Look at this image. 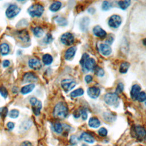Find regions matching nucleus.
Masks as SVG:
<instances>
[{
    "mask_svg": "<svg viewBox=\"0 0 146 146\" xmlns=\"http://www.w3.org/2000/svg\"><path fill=\"white\" fill-rule=\"evenodd\" d=\"M61 42L66 46H71L74 42V35L70 33H66L60 37Z\"/></svg>",
    "mask_w": 146,
    "mask_h": 146,
    "instance_id": "obj_9",
    "label": "nucleus"
},
{
    "mask_svg": "<svg viewBox=\"0 0 146 146\" xmlns=\"http://www.w3.org/2000/svg\"><path fill=\"white\" fill-rule=\"evenodd\" d=\"M83 66L87 71H94L95 67L96 66V62L93 58H88L85 60Z\"/></svg>",
    "mask_w": 146,
    "mask_h": 146,
    "instance_id": "obj_11",
    "label": "nucleus"
},
{
    "mask_svg": "<svg viewBox=\"0 0 146 146\" xmlns=\"http://www.w3.org/2000/svg\"><path fill=\"white\" fill-rule=\"evenodd\" d=\"M29 66L31 68L34 70H40L42 67V64L40 60L35 58L31 59L29 60Z\"/></svg>",
    "mask_w": 146,
    "mask_h": 146,
    "instance_id": "obj_14",
    "label": "nucleus"
},
{
    "mask_svg": "<svg viewBox=\"0 0 146 146\" xmlns=\"http://www.w3.org/2000/svg\"><path fill=\"white\" fill-rule=\"evenodd\" d=\"M21 11L19 7L16 5H10L6 11V15L9 18H12L17 15Z\"/></svg>",
    "mask_w": 146,
    "mask_h": 146,
    "instance_id": "obj_6",
    "label": "nucleus"
},
{
    "mask_svg": "<svg viewBox=\"0 0 146 146\" xmlns=\"http://www.w3.org/2000/svg\"><path fill=\"white\" fill-rule=\"evenodd\" d=\"M68 113V108L63 102H59L56 104L53 110L54 117L60 120L65 119L67 116Z\"/></svg>",
    "mask_w": 146,
    "mask_h": 146,
    "instance_id": "obj_1",
    "label": "nucleus"
},
{
    "mask_svg": "<svg viewBox=\"0 0 146 146\" xmlns=\"http://www.w3.org/2000/svg\"><path fill=\"white\" fill-rule=\"evenodd\" d=\"M108 25L113 29H116L120 26L121 23V18L118 15H113L108 19Z\"/></svg>",
    "mask_w": 146,
    "mask_h": 146,
    "instance_id": "obj_8",
    "label": "nucleus"
},
{
    "mask_svg": "<svg viewBox=\"0 0 146 146\" xmlns=\"http://www.w3.org/2000/svg\"><path fill=\"white\" fill-rule=\"evenodd\" d=\"M33 33L35 35V36L38 38L42 36L43 35V33H44L43 29L40 27H38V26L34 27L33 29Z\"/></svg>",
    "mask_w": 146,
    "mask_h": 146,
    "instance_id": "obj_27",
    "label": "nucleus"
},
{
    "mask_svg": "<svg viewBox=\"0 0 146 146\" xmlns=\"http://www.w3.org/2000/svg\"><path fill=\"white\" fill-rule=\"evenodd\" d=\"M80 115H82V117L83 120H85L87 119L88 115H87V112L85 110H80Z\"/></svg>",
    "mask_w": 146,
    "mask_h": 146,
    "instance_id": "obj_41",
    "label": "nucleus"
},
{
    "mask_svg": "<svg viewBox=\"0 0 146 146\" xmlns=\"http://www.w3.org/2000/svg\"><path fill=\"white\" fill-rule=\"evenodd\" d=\"M20 146H32V144L29 141H25L21 144Z\"/></svg>",
    "mask_w": 146,
    "mask_h": 146,
    "instance_id": "obj_44",
    "label": "nucleus"
},
{
    "mask_svg": "<svg viewBox=\"0 0 146 146\" xmlns=\"http://www.w3.org/2000/svg\"><path fill=\"white\" fill-rule=\"evenodd\" d=\"M145 105H146V100H145Z\"/></svg>",
    "mask_w": 146,
    "mask_h": 146,
    "instance_id": "obj_50",
    "label": "nucleus"
},
{
    "mask_svg": "<svg viewBox=\"0 0 146 146\" xmlns=\"http://www.w3.org/2000/svg\"><path fill=\"white\" fill-rule=\"evenodd\" d=\"M140 90L141 87L138 84H135L132 87L131 90V96L133 100H135L137 99V98L140 92Z\"/></svg>",
    "mask_w": 146,
    "mask_h": 146,
    "instance_id": "obj_16",
    "label": "nucleus"
},
{
    "mask_svg": "<svg viewBox=\"0 0 146 146\" xmlns=\"http://www.w3.org/2000/svg\"><path fill=\"white\" fill-rule=\"evenodd\" d=\"M73 115L74 116V117L75 118H78L80 117V111H75L74 113H73Z\"/></svg>",
    "mask_w": 146,
    "mask_h": 146,
    "instance_id": "obj_47",
    "label": "nucleus"
},
{
    "mask_svg": "<svg viewBox=\"0 0 146 146\" xmlns=\"http://www.w3.org/2000/svg\"><path fill=\"white\" fill-rule=\"evenodd\" d=\"M131 3V1H120L118 2L119 7L122 10H125Z\"/></svg>",
    "mask_w": 146,
    "mask_h": 146,
    "instance_id": "obj_29",
    "label": "nucleus"
},
{
    "mask_svg": "<svg viewBox=\"0 0 146 146\" xmlns=\"http://www.w3.org/2000/svg\"><path fill=\"white\" fill-rule=\"evenodd\" d=\"M14 126H15V124L13 122H9L7 124V128L9 130H12L14 128Z\"/></svg>",
    "mask_w": 146,
    "mask_h": 146,
    "instance_id": "obj_43",
    "label": "nucleus"
},
{
    "mask_svg": "<svg viewBox=\"0 0 146 146\" xmlns=\"http://www.w3.org/2000/svg\"><path fill=\"white\" fill-rule=\"evenodd\" d=\"M80 139L83 140L85 142L90 143V144L94 143V141H95L94 137L91 135H90L87 132H83L80 135Z\"/></svg>",
    "mask_w": 146,
    "mask_h": 146,
    "instance_id": "obj_18",
    "label": "nucleus"
},
{
    "mask_svg": "<svg viewBox=\"0 0 146 146\" xmlns=\"http://www.w3.org/2000/svg\"><path fill=\"white\" fill-rule=\"evenodd\" d=\"M93 33L97 37L103 39L107 36V33L100 26H96L93 29Z\"/></svg>",
    "mask_w": 146,
    "mask_h": 146,
    "instance_id": "obj_12",
    "label": "nucleus"
},
{
    "mask_svg": "<svg viewBox=\"0 0 146 146\" xmlns=\"http://www.w3.org/2000/svg\"><path fill=\"white\" fill-rule=\"evenodd\" d=\"M37 80L36 76L33 72H27L23 77L24 83H32Z\"/></svg>",
    "mask_w": 146,
    "mask_h": 146,
    "instance_id": "obj_15",
    "label": "nucleus"
},
{
    "mask_svg": "<svg viewBox=\"0 0 146 146\" xmlns=\"http://www.w3.org/2000/svg\"><path fill=\"white\" fill-rule=\"evenodd\" d=\"M56 22H57V23H58L59 25H60V26H65V25H66L67 24V21H66L64 18H61V17L58 18L56 19Z\"/></svg>",
    "mask_w": 146,
    "mask_h": 146,
    "instance_id": "obj_38",
    "label": "nucleus"
},
{
    "mask_svg": "<svg viewBox=\"0 0 146 146\" xmlns=\"http://www.w3.org/2000/svg\"><path fill=\"white\" fill-rule=\"evenodd\" d=\"M53 60L52 56L48 54H46L42 56V61L46 65L50 64Z\"/></svg>",
    "mask_w": 146,
    "mask_h": 146,
    "instance_id": "obj_26",
    "label": "nucleus"
},
{
    "mask_svg": "<svg viewBox=\"0 0 146 146\" xmlns=\"http://www.w3.org/2000/svg\"><path fill=\"white\" fill-rule=\"evenodd\" d=\"M124 89V85L122 83H119L116 88V94H120L121 93Z\"/></svg>",
    "mask_w": 146,
    "mask_h": 146,
    "instance_id": "obj_40",
    "label": "nucleus"
},
{
    "mask_svg": "<svg viewBox=\"0 0 146 146\" xmlns=\"http://www.w3.org/2000/svg\"><path fill=\"white\" fill-rule=\"evenodd\" d=\"M132 135L139 141H144L146 139V130L140 125H135L132 128Z\"/></svg>",
    "mask_w": 146,
    "mask_h": 146,
    "instance_id": "obj_2",
    "label": "nucleus"
},
{
    "mask_svg": "<svg viewBox=\"0 0 146 146\" xmlns=\"http://www.w3.org/2000/svg\"><path fill=\"white\" fill-rule=\"evenodd\" d=\"M70 142L71 145H76L78 142V138L75 135H72L70 137Z\"/></svg>",
    "mask_w": 146,
    "mask_h": 146,
    "instance_id": "obj_39",
    "label": "nucleus"
},
{
    "mask_svg": "<svg viewBox=\"0 0 146 146\" xmlns=\"http://www.w3.org/2000/svg\"><path fill=\"white\" fill-rule=\"evenodd\" d=\"M8 113V110L6 107H2L0 108V116L5 117Z\"/></svg>",
    "mask_w": 146,
    "mask_h": 146,
    "instance_id": "obj_36",
    "label": "nucleus"
},
{
    "mask_svg": "<svg viewBox=\"0 0 146 146\" xmlns=\"http://www.w3.org/2000/svg\"><path fill=\"white\" fill-rule=\"evenodd\" d=\"M99 51L101 54L104 56H108L112 52V49L111 47L105 43H102L99 45Z\"/></svg>",
    "mask_w": 146,
    "mask_h": 146,
    "instance_id": "obj_13",
    "label": "nucleus"
},
{
    "mask_svg": "<svg viewBox=\"0 0 146 146\" xmlns=\"http://www.w3.org/2000/svg\"><path fill=\"white\" fill-rule=\"evenodd\" d=\"M104 100L106 103L110 106H116L119 104V97L115 93H107L105 95Z\"/></svg>",
    "mask_w": 146,
    "mask_h": 146,
    "instance_id": "obj_4",
    "label": "nucleus"
},
{
    "mask_svg": "<svg viewBox=\"0 0 146 146\" xmlns=\"http://www.w3.org/2000/svg\"><path fill=\"white\" fill-rule=\"evenodd\" d=\"M100 94V90L99 88L96 87H91L87 89V94L88 95L92 98L96 99L99 97Z\"/></svg>",
    "mask_w": 146,
    "mask_h": 146,
    "instance_id": "obj_10",
    "label": "nucleus"
},
{
    "mask_svg": "<svg viewBox=\"0 0 146 146\" xmlns=\"http://www.w3.org/2000/svg\"><path fill=\"white\" fill-rule=\"evenodd\" d=\"M76 86V82L71 79H66L61 82V86L65 92H68L72 90Z\"/></svg>",
    "mask_w": 146,
    "mask_h": 146,
    "instance_id": "obj_7",
    "label": "nucleus"
},
{
    "mask_svg": "<svg viewBox=\"0 0 146 146\" xmlns=\"http://www.w3.org/2000/svg\"><path fill=\"white\" fill-rule=\"evenodd\" d=\"M62 6V3L59 1L54 2L50 6V10L53 12L58 11Z\"/></svg>",
    "mask_w": 146,
    "mask_h": 146,
    "instance_id": "obj_23",
    "label": "nucleus"
},
{
    "mask_svg": "<svg viewBox=\"0 0 146 146\" xmlns=\"http://www.w3.org/2000/svg\"><path fill=\"white\" fill-rule=\"evenodd\" d=\"M54 129L56 133H60L63 131L62 125L59 123H55L54 125Z\"/></svg>",
    "mask_w": 146,
    "mask_h": 146,
    "instance_id": "obj_30",
    "label": "nucleus"
},
{
    "mask_svg": "<svg viewBox=\"0 0 146 146\" xmlns=\"http://www.w3.org/2000/svg\"><path fill=\"white\" fill-rule=\"evenodd\" d=\"M18 37L22 41H24V42H29L30 40V37L28 33L25 30H22V31L19 33Z\"/></svg>",
    "mask_w": 146,
    "mask_h": 146,
    "instance_id": "obj_22",
    "label": "nucleus"
},
{
    "mask_svg": "<svg viewBox=\"0 0 146 146\" xmlns=\"http://www.w3.org/2000/svg\"><path fill=\"white\" fill-rule=\"evenodd\" d=\"M19 111L15 109L12 110H11L9 112V116L11 118H13V119H15L17 117H18L19 116Z\"/></svg>",
    "mask_w": 146,
    "mask_h": 146,
    "instance_id": "obj_31",
    "label": "nucleus"
},
{
    "mask_svg": "<svg viewBox=\"0 0 146 146\" xmlns=\"http://www.w3.org/2000/svg\"><path fill=\"white\" fill-rule=\"evenodd\" d=\"M30 103L32 107L33 112L35 115H39L42 108V103L36 98L33 97L30 99Z\"/></svg>",
    "mask_w": 146,
    "mask_h": 146,
    "instance_id": "obj_5",
    "label": "nucleus"
},
{
    "mask_svg": "<svg viewBox=\"0 0 146 146\" xmlns=\"http://www.w3.org/2000/svg\"><path fill=\"white\" fill-rule=\"evenodd\" d=\"M129 66L130 64L127 62H124L121 63L119 68L120 72L121 74H125L127 72Z\"/></svg>",
    "mask_w": 146,
    "mask_h": 146,
    "instance_id": "obj_24",
    "label": "nucleus"
},
{
    "mask_svg": "<svg viewBox=\"0 0 146 146\" xmlns=\"http://www.w3.org/2000/svg\"><path fill=\"white\" fill-rule=\"evenodd\" d=\"M0 94L1 95V96L2 97H3L4 98H6L7 95H8V92L7 90H6V88L3 87V86H1L0 87Z\"/></svg>",
    "mask_w": 146,
    "mask_h": 146,
    "instance_id": "obj_34",
    "label": "nucleus"
},
{
    "mask_svg": "<svg viewBox=\"0 0 146 146\" xmlns=\"http://www.w3.org/2000/svg\"><path fill=\"white\" fill-rule=\"evenodd\" d=\"M45 40H46V42H47V43L51 42L52 40V36H51V35L50 34H47V36H46Z\"/></svg>",
    "mask_w": 146,
    "mask_h": 146,
    "instance_id": "obj_46",
    "label": "nucleus"
},
{
    "mask_svg": "<svg viewBox=\"0 0 146 146\" xmlns=\"http://www.w3.org/2000/svg\"><path fill=\"white\" fill-rule=\"evenodd\" d=\"M138 101L140 102H145L146 100V93L145 92H140V94H139L137 99Z\"/></svg>",
    "mask_w": 146,
    "mask_h": 146,
    "instance_id": "obj_33",
    "label": "nucleus"
},
{
    "mask_svg": "<svg viewBox=\"0 0 146 146\" xmlns=\"http://www.w3.org/2000/svg\"><path fill=\"white\" fill-rule=\"evenodd\" d=\"M84 80L87 83H90L92 80V76L90 75H87L85 76Z\"/></svg>",
    "mask_w": 146,
    "mask_h": 146,
    "instance_id": "obj_42",
    "label": "nucleus"
},
{
    "mask_svg": "<svg viewBox=\"0 0 146 146\" xmlns=\"http://www.w3.org/2000/svg\"><path fill=\"white\" fill-rule=\"evenodd\" d=\"M90 23V19L87 17L83 18L80 23V29L83 31H85L87 29Z\"/></svg>",
    "mask_w": 146,
    "mask_h": 146,
    "instance_id": "obj_25",
    "label": "nucleus"
},
{
    "mask_svg": "<svg viewBox=\"0 0 146 146\" xmlns=\"http://www.w3.org/2000/svg\"><path fill=\"white\" fill-rule=\"evenodd\" d=\"M107 133H108V131H107V130L104 127L100 128L99 129V131H98V133L101 136H107Z\"/></svg>",
    "mask_w": 146,
    "mask_h": 146,
    "instance_id": "obj_37",
    "label": "nucleus"
},
{
    "mask_svg": "<svg viewBox=\"0 0 146 146\" xmlns=\"http://www.w3.org/2000/svg\"><path fill=\"white\" fill-rule=\"evenodd\" d=\"M76 51V47H71L67 50L65 52L64 58L66 60H70L75 55Z\"/></svg>",
    "mask_w": 146,
    "mask_h": 146,
    "instance_id": "obj_17",
    "label": "nucleus"
},
{
    "mask_svg": "<svg viewBox=\"0 0 146 146\" xmlns=\"http://www.w3.org/2000/svg\"><path fill=\"white\" fill-rule=\"evenodd\" d=\"M110 7H111V5L109 2L106 1H104L103 2L102 5V8L103 10H104V11L108 10L110 9Z\"/></svg>",
    "mask_w": 146,
    "mask_h": 146,
    "instance_id": "obj_35",
    "label": "nucleus"
},
{
    "mask_svg": "<svg viewBox=\"0 0 146 146\" xmlns=\"http://www.w3.org/2000/svg\"><path fill=\"white\" fill-rule=\"evenodd\" d=\"M95 146H101V145H95Z\"/></svg>",
    "mask_w": 146,
    "mask_h": 146,
    "instance_id": "obj_51",
    "label": "nucleus"
},
{
    "mask_svg": "<svg viewBox=\"0 0 146 146\" xmlns=\"http://www.w3.org/2000/svg\"><path fill=\"white\" fill-rule=\"evenodd\" d=\"M94 71L95 74L98 76H103L104 74V70L102 68H100L97 66L95 67Z\"/></svg>",
    "mask_w": 146,
    "mask_h": 146,
    "instance_id": "obj_32",
    "label": "nucleus"
},
{
    "mask_svg": "<svg viewBox=\"0 0 146 146\" xmlns=\"http://www.w3.org/2000/svg\"><path fill=\"white\" fill-rule=\"evenodd\" d=\"M34 87H35V84L34 83H31L26 86H25L21 88V93L23 95L27 94L31 92L33 90Z\"/></svg>",
    "mask_w": 146,
    "mask_h": 146,
    "instance_id": "obj_20",
    "label": "nucleus"
},
{
    "mask_svg": "<svg viewBox=\"0 0 146 146\" xmlns=\"http://www.w3.org/2000/svg\"><path fill=\"white\" fill-rule=\"evenodd\" d=\"M10 62L8 60H5L2 62V65L3 67H7L10 65Z\"/></svg>",
    "mask_w": 146,
    "mask_h": 146,
    "instance_id": "obj_45",
    "label": "nucleus"
},
{
    "mask_svg": "<svg viewBox=\"0 0 146 146\" xmlns=\"http://www.w3.org/2000/svg\"><path fill=\"white\" fill-rule=\"evenodd\" d=\"M143 44H144V45L146 46V39H144L143 40Z\"/></svg>",
    "mask_w": 146,
    "mask_h": 146,
    "instance_id": "obj_49",
    "label": "nucleus"
},
{
    "mask_svg": "<svg viewBox=\"0 0 146 146\" xmlns=\"http://www.w3.org/2000/svg\"><path fill=\"white\" fill-rule=\"evenodd\" d=\"M88 125L91 128H97L100 125V122L98 118L95 117H92L89 119Z\"/></svg>",
    "mask_w": 146,
    "mask_h": 146,
    "instance_id": "obj_19",
    "label": "nucleus"
},
{
    "mask_svg": "<svg viewBox=\"0 0 146 146\" xmlns=\"http://www.w3.org/2000/svg\"><path fill=\"white\" fill-rule=\"evenodd\" d=\"M44 11V7L42 5L36 3L31 5L28 9V13L33 17H40Z\"/></svg>",
    "mask_w": 146,
    "mask_h": 146,
    "instance_id": "obj_3",
    "label": "nucleus"
},
{
    "mask_svg": "<svg viewBox=\"0 0 146 146\" xmlns=\"http://www.w3.org/2000/svg\"><path fill=\"white\" fill-rule=\"evenodd\" d=\"M113 40V38L112 36H110V37H109V38L107 39L106 42H107V43H108V44H111L112 43Z\"/></svg>",
    "mask_w": 146,
    "mask_h": 146,
    "instance_id": "obj_48",
    "label": "nucleus"
},
{
    "mask_svg": "<svg viewBox=\"0 0 146 146\" xmlns=\"http://www.w3.org/2000/svg\"><path fill=\"white\" fill-rule=\"evenodd\" d=\"M84 94V91L82 88H78L75 90H74V91H72V92H71L70 94V96L72 98H76L78 96H80L82 95H83Z\"/></svg>",
    "mask_w": 146,
    "mask_h": 146,
    "instance_id": "obj_28",
    "label": "nucleus"
},
{
    "mask_svg": "<svg viewBox=\"0 0 146 146\" xmlns=\"http://www.w3.org/2000/svg\"><path fill=\"white\" fill-rule=\"evenodd\" d=\"M9 46L5 43H3L0 45V54L2 55H6L9 53Z\"/></svg>",
    "mask_w": 146,
    "mask_h": 146,
    "instance_id": "obj_21",
    "label": "nucleus"
}]
</instances>
